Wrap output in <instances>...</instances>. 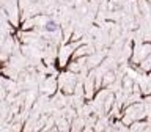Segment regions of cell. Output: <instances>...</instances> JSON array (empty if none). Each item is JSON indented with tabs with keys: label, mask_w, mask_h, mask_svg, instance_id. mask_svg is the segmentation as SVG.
<instances>
[{
	"label": "cell",
	"mask_w": 151,
	"mask_h": 132,
	"mask_svg": "<svg viewBox=\"0 0 151 132\" xmlns=\"http://www.w3.org/2000/svg\"><path fill=\"white\" fill-rule=\"evenodd\" d=\"M46 28H47V30H55V28H57V24L52 22V21H49V22L46 24Z\"/></svg>",
	"instance_id": "6da1fadb"
}]
</instances>
